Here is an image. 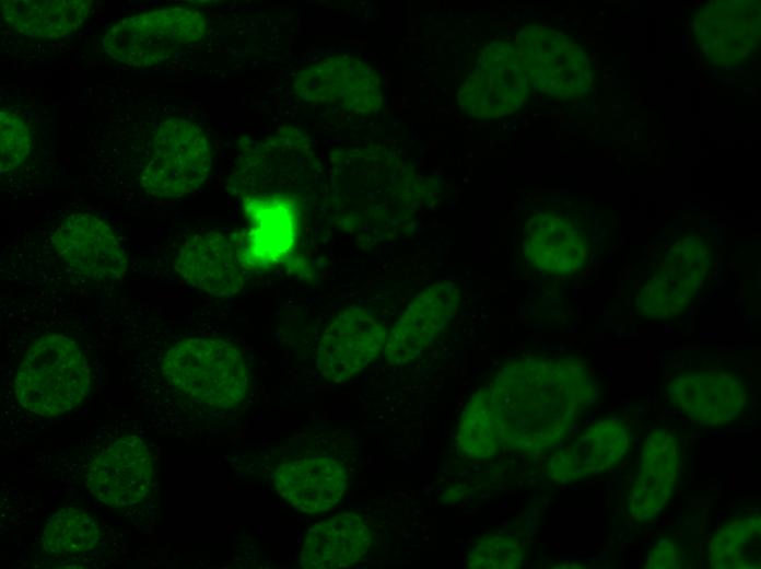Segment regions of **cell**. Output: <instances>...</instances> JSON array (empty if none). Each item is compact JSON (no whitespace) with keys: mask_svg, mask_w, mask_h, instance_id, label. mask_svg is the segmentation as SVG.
Wrapping results in <instances>:
<instances>
[{"mask_svg":"<svg viewBox=\"0 0 761 569\" xmlns=\"http://www.w3.org/2000/svg\"><path fill=\"white\" fill-rule=\"evenodd\" d=\"M99 539V529L86 512L63 508L47 520L42 547L50 555H79L92 550Z\"/></svg>","mask_w":761,"mask_h":569,"instance_id":"obj_27","label":"cell"},{"mask_svg":"<svg viewBox=\"0 0 761 569\" xmlns=\"http://www.w3.org/2000/svg\"><path fill=\"white\" fill-rule=\"evenodd\" d=\"M485 388L503 449L527 454L563 441L599 390L582 359L539 353L506 361Z\"/></svg>","mask_w":761,"mask_h":569,"instance_id":"obj_1","label":"cell"},{"mask_svg":"<svg viewBox=\"0 0 761 569\" xmlns=\"http://www.w3.org/2000/svg\"><path fill=\"white\" fill-rule=\"evenodd\" d=\"M526 550L514 535L492 532L481 536L470 548L466 567L469 569H517L525 561Z\"/></svg>","mask_w":761,"mask_h":569,"instance_id":"obj_28","label":"cell"},{"mask_svg":"<svg viewBox=\"0 0 761 569\" xmlns=\"http://www.w3.org/2000/svg\"><path fill=\"white\" fill-rule=\"evenodd\" d=\"M211 166L212 151L204 131L186 119H166L155 130L140 186L153 197L180 198L206 182Z\"/></svg>","mask_w":761,"mask_h":569,"instance_id":"obj_8","label":"cell"},{"mask_svg":"<svg viewBox=\"0 0 761 569\" xmlns=\"http://www.w3.org/2000/svg\"><path fill=\"white\" fill-rule=\"evenodd\" d=\"M681 469V449L667 429L645 438L637 471L628 492V513L636 522L656 519L674 496Z\"/></svg>","mask_w":761,"mask_h":569,"instance_id":"obj_21","label":"cell"},{"mask_svg":"<svg viewBox=\"0 0 761 569\" xmlns=\"http://www.w3.org/2000/svg\"><path fill=\"white\" fill-rule=\"evenodd\" d=\"M461 289L453 280H438L420 291L387 335V362L403 365L420 357L455 317Z\"/></svg>","mask_w":761,"mask_h":569,"instance_id":"obj_16","label":"cell"},{"mask_svg":"<svg viewBox=\"0 0 761 569\" xmlns=\"http://www.w3.org/2000/svg\"><path fill=\"white\" fill-rule=\"evenodd\" d=\"M522 252L536 271L547 276H571L585 267L590 243L587 232L574 217L546 209L527 219Z\"/></svg>","mask_w":761,"mask_h":569,"instance_id":"obj_17","label":"cell"},{"mask_svg":"<svg viewBox=\"0 0 761 569\" xmlns=\"http://www.w3.org/2000/svg\"><path fill=\"white\" fill-rule=\"evenodd\" d=\"M371 531L365 520L354 512L332 515L306 533L300 554L305 569H338L354 566L366 556Z\"/></svg>","mask_w":761,"mask_h":569,"instance_id":"obj_23","label":"cell"},{"mask_svg":"<svg viewBox=\"0 0 761 569\" xmlns=\"http://www.w3.org/2000/svg\"><path fill=\"white\" fill-rule=\"evenodd\" d=\"M455 442L458 452L469 458H489L503 449L485 387L478 390L466 404Z\"/></svg>","mask_w":761,"mask_h":569,"instance_id":"obj_26","label":"cell"},{"mask_svg":"<svg viewBox=\"0 0 761 569\" xmlns=\"http://www.w3.org/2000/svg\"><path fill=\"white\" fill-rule=\"evenodd\" d=\"M90 386V367L83 351L61 334L38 338L26 351L14 380L17 403L40 416L71 410L87 396Z\"/></svg>","mask_w":761,"mask_h":569,"instance_id":"obj_5","label":"cell"},{"mask_svg":"<svg viewBox=\"0 0 761 569\" xmlns=\"http://www.w3.org/2000/svg\"><path fill=\"white\" fill-rule=\"evenodd\" d=\"M707 561L714 569L761 567V516H740L723 524L707 545Z\"/></svg>","mask_w":761,"mask_h":569,"instance_id":"obj_25","label":"cell"},{"mask_svg":"<svg viewBox=\"0 0 761 569\" xmlns=\"http://www.w3.org/2000/svg\"><path fill=\"white\" fill-rule=\"evenodd\" d=\"M387 335L386 326L367 310H342L326 326L318 342V372L335 384L350 381L378 357Z\"/></svg>","mask_w":761,"mask_h":569,"instance_id":"obj_13","label":"cell"},{"mask_svg":"<svg viewBox=\"0 0 761 569\" xmlns=\"http://www.w3.org/2000/svg\"><path fill=\"white\" fill-rule=\"evenodd\" d=\"M292 91L302 102L348 116H370L383 105L378 72L365 61L346 54L320 59L301 69Z\"/></svg>","mask_w":761,"mask_h":569,"instance_id":"obj_9","label":"cell"},{"mask_svg":"<svg viewBox=\"0 0 761 569\" xmlns=\"http://www.w3.org/2000/svg\"><path fill=\"white\" fill-rule=\"evenodd\" d=\"M433 195L430 181L388 147L342 148L329 156L326 206L330 220L362 247L411 234Z\"/></svg>","mask_w":761,"mask_h":569,"instance_id":"obj_2","label":"cell"},{"mask_svg":"<svg viewBox=\"0 0 761 569\" xmlns=\"http://www.w3.org/2000/svg\"><path fill=\"white\" fill-rule=\"evenodd\" d=\"M712 265V249L702 237L687 235L675 242L639 290L636 311L647 318L679 316L694 301Z\"/></svg>","mask_w":761,"mask_h":569,"instance_id":"obj_11","label":"cell"},{"mask_svg":"<svg viewBox=\"0 0 761 569\" xmlns=\"http://www.w3.org/2000/svg\"><path fill=\"white\" fill-rule=\"evenodd\" d=\"M667 397L689 419L707 427L734 421L748 402L742 381L733 372L722 369L679 373L668 384Z\"/></svg>","mask_w":761,"mask_h":569,"instance_id":"obj_20","label":"cell"},{"mask_svg":"<svg viewBox=\"0 0 761 569\" xmlns=\"http://www.w3.org/2000/svg\"><path fill=\"white\" fill-rule=\"evenodd\" d=\"M631 441L632 432L624 420L600 418L551 454L548 476L566 485L606 473L627 455Z\"/></svg>","mask_w":761,"mask_h":569,"instance_id":"obj_18","label":"cell"},{"mask_svg":"<svg viewBox=\"0 0 761 569\" xmlns=\"http://www.w3.org/2000/svg\"><path fill=\"white\" fill-rule=\"evenodd\" d=\"M174 268L190 286L215 297L236 294L246 282L243 249L231 236L218 231L197 233L185 241Z\"/></svg>","mask_w":761,"mask_h":569,"instance_id":"obj_19","label":"cell"},{"mask_svg":"<svg viewBox=\"0 0 761 569\" xmlns=\"http://www.w3.org/2000/svg\"><path fill=\"white\" fill-rule=\"evenodd\" d=\"M4 21L30 37L59 38L74 33L89 18L91 0H2Z\"/></svg>","mask_w":761,"mask_h":569,"instance_id":"obj_24","label":"cell"},{"mask_svg":"<svg viewBox=\"0 0 761 569\" xmlns=\"http://www.w3.org/2000/svg\"><path fill=\"white\" fill-rule=\"evenodd\" d=\"M530 83L516 48L505 40H493L479 53L457 92L463 113L491 120L520 109L527 102Z\"/></svg>","mask_w":761,"mask_h":569,"instance_id":"obj_10","label":"cell"},{"mask_svg":"<svg viewBox=\"0 0 761 569\" xmlns=\"http://www.w3.org/2000/svg\"><path fill=\"white\" fill-rule=\"evenodd\" d=\"M231 187L245 206L304 214L327 197V181L311 142L302 133L279 132L255 144L236 164Z\"/></svg>","mask_w":761,"mask_h":569,"instance_id":"obj_3","label":"cell"},{"mask_svg":"<svg viewBox=\"0 0 761 569\" xmlns=\"http://www.w3.org/2000/svg\"><path fill=\"white\" fill-rule=\"evenodd\" d=\"M32 137L28 125L15 113L0 111V172L15 170L28 155Z\"/></svg>","mask_w":761,"mask_h":569,"instance_id":"obj_29","label":"cell"},{"mask_svg":"<svg viewBox=\"0 0 761 569\" xmlns=\"http://www.w3.org/2000/svg\"><path fill=\"white\" fill-rule=\"evenodd\" d=\"M277 492L294 509L308 513L333 508L348 487L346 467L327 455L283 463L273 477Z\"/></svg>","mask_w":761,"mask_h":569,"instance_id":"obj_22","label":"cell"},{"mask_svg":"<svg viewBox=\"0 0 761 569\" xmlns=\"http://www.w3.org/2000/svg\"><path fill=\"white\" fill-rule=\"evenodd\" d=\"M691 34L698 51L709 63L716 67L747 63L760 50L761 2L711 1L693 15Z\"/></svg>","mask_w":761,"mask_h":569,"instance_id":"obj_12","label":"cell"},{"mask_svg":"<svg viewBox=\"0 0 761 569\" xmlns=\"http://www.w3.org/2000/svg\"><path fill=\"white\" fill-rule=\"evenodd\" d=\"M514 44L534 90L562 101L583 98L593 90L595 72L590 58L564 32L528 24L518 31Z\"/></svg>","mask_w":761,"mask_h":569,"instance_id":"obj_7","label":"cell"},{"mask_svg":"<svg viewBox=\"0 0 761 569\" xmlns=\"http://www.w3.org/2000/svg\"><path fill=\"white\" fill-rule=\"evenodd\" d=\"M54 249L74 274L93 281L124 278L127 256L112 228L90 213H72L51 234Z\"/></svg>","mask_w":761,"mask_h":569,"instance_id":"obj_15","label":"cell"},{"mask_svg":"<svg viewBox=\"0 0 761 569\" xmlns=\"http://www.w3.org/2000/svg\"><path fill=\"white\" fill-rule=\"evenodd\" d=\"M684 557L670 538L658 539L647 551L643 567L645 569H678L684 568Z\"/></svg>","mask_w":761,"mask_h":569,"instance_id":"obj_30","label":"cell"},{"mask_svg":"<svg viewBox=\"0 0 761 569\" xmlns=\"http://www.w3.org/2000/svg\"><path fill=\"white\" fill-rule=\"evenodd\" d=\"M165 381L194 402L229 409L246 396L249 374L242 351L221 338H185L161 362Z\"/></svg>","mask_w":761,"mask_h":569,"instance_id":"obj_4","label":"cell"},{"mask_svg":"<svg viewBox=\"0 0 761 569\" xmlns=\"http://www.w3.org/2000/svg\"><path fill=\"white\" fill-rule=\"evenodd\" d=\"M152 460L142 439L132 434L115 439L89 461L84 473L85 486L106 506H134L151 491Z\"/></svg>","mask_w":761,"mask_h":569,"instance_id":"obj_14","label":"cell"},{"mask_svg":"<svg viewBox=\"0 0 761 569\" xmlns=\"http://www.w3.org/2000/svg\"><path fill=\"white\" fill-rule=\"evenodd\" d=\"M207 28V19L200 11L168 7L120 20L106 32L102 45L112 59L133 68H147L199 42Z\"/></svg>","mask_w":761,"mask_h":569,"instance_id":"obj_6","label":"cell"}]
</instances>
